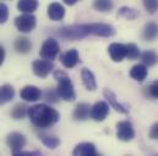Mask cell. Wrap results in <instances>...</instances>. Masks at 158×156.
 <instances>
[{"instance_id": "7", "label": "cell", "mask_w": 158, "mask_h": 156, "mask_svg": "<svg viewBox=\"0 0 158 156\" xmlns=\"http://www.w3.org/2000/svg\"><path fill=\"white\" fill-rule=\"evenodd\" d=\"M117 137L119 140L123 142H130L135 137V131L129 121H121L117 124Z\"/></svg>"}, {"instance_id": "13", "label": "cell", "mask_w": 158, "mask_h": 156, "mask_svg": "<svg viewBox=\"0 0 158 156\" xmlns=\"http://www.w3.org/2000/svg\"><path fill=\"white\" fill-rule=\"evenodd\" d=\"M73 156H98L94 144L92 143H80L75 146Z\"/></svg>"}, {"instance_id": "35", "label": "cell", "mask_w": 158, "mask_h": 156, "mask_svg": "<svg viewBox=\"0 0 158 156\" xmlns=\"http://www.w3.org/2000/svg\"><path fill=\"white\" fill-rule=\"evenodd\" d=\"M150 138L155 139V140H158V122L151 127V129H150Z\"/></svg>"}, {"instance_id": "21", "label": "cell", "mask_w": 158, "mask_h": 156, "mask_svg": "<svg viewBox=\"0 0 158 156\" xmlns=\"http://www.w3.org/2000/svg\"><path fill=\"white\" fill-rule=\"evenodd\" d=\"M130 77L137 82H142L145 78L147 77V67L142 64L135 65L131 70H130Z\"/></svg>"}, {"instance_id": "38", "label": "cell", "mask_w": 158, "mask_h": 156, "mask_svg": "<svg viewBox=\"0 0 158 156\" xmlns=\"http://www.w3.org/2000/svg\"><path fill=\"white\" fill-rule=\"evenodd\" d=\"M153 156H158V155H153Z\"/></svg>"}, {"instance_id": "28", "label": "cell", "mask_w": 158, "mask_h": 156, "mask_svg": "<svg viewBox=\"0 0 158 156\" xmlns=\"http://www.w3.org/2000/svg\"><path fill=\"white\" fill-rule=\"evenodd\" d=\"M93 7L97 11H102V12H107L109 10L113 9V2L109 0H96L93 2Z\"/></svg>"}, {"instance_id": "17", "label": "cell", "mask_w": 158, "mask_h": 156, "mask_svg": "<svg viewBox=\"0 0 158 156\" xmlns=\"http://www.w3.org/2000/svg\"><path fill=\"white\" fill-rule=\"evenodd\" d=\"M103 94H104L106 99L108 100L109 105H110L115 111H118V112H120V114H127V110L119 103L118 100H117L115 94H114L110 89H104V90H103Z\"/></svg>"}, {"instance_id": "11", "label": "cell", "mask_w": 158, "mask_h": 156, "mask_svg": "<svg viewBox=\"0 0 158 156\" xmlns=\"http://www.w3.org/2000/svg\"><path fill=\"white\" fill-rule=\"evenodd\" d=\"M108 53H109V55L114 62H120L126 57V54H127L126 45L120 44V43H113L109 45Z\"/></svg>"}, {"instance_id": "26", "label": "cell", "mask_w": 158, "mask_h": 156, "mask_svg": "<svg viewBox=\"0 0 158 156\" xmlns=\"http://www.w3.org/2000/svg\"><path fill=\"white\" fill-rule=\"evenodd\" d=\"M28 114V107L23 104H17L15 105V107L11 111V116L15 119H22L23 117Z\"/></svg>"}, {"instance_id": "33", "label": "cell", "mask_w": 158, "mask_h": 156, "mask_svg": "<svg viewBox=\"0 0 158 156\" xmlns=\"http://www.w3.org/2000/svg\"><path fill=\"white\" fill-rule=\"evenodd\" d=\"M12 156H43L40 151H19V153H14Z\"/></svg>"}, {"instance_id": "16", "label": "cell", "mask_w": 158, "mask_h": 156, "mask_svg": "<svg viewBox=\"0 0 158 156\" xmlns=\"http://www.w3.org/2000/svg\"><path fill=\"white\" fill-rule=\"evenodd\" d=\"M81 78H82V83L86 87L87 90H96L97 89V82H96V77L93 75V72L88 68H82L81 71Z\"/></svg>"}, {"instance_id": "18", "label": "cell", "mask_w": 158, "mask_h": 156, "mask_svg": "<svg viewBox=\"0 0 158 156\" xmlns=\"http://www.w3.org/2000/svg\"><path fill=\"white\" fill-rule=\"evenodd\" d=\"M91 116V106L86 103H80L76 105L75 111H74V118L79 121H85Z\"/></svg>"}, {"instance_id": "29", "label": "cell", "mask_w": 158, "mask_h": 156, "mask_svg": "<svg viewBox=\"0 0 158 156\" xmlns=\"http://www.w3.org/2000/svg\"><path fill=\"white\" fill-rule=\"evenodd\" d=\"M126 51H127L126 57L129 60H135V59H137L140 56V49H139V46L136 44H132V43L127 44L126 45Z\"/></svg>"}, {"instance_id": "4", "label": "cell", "mask_w": 158, "mask_h": 156, "mask_svg": "<svg viewBox=\"0 0 158 156\" xmlns=\"http://www.w3.org/2000/svg\"><path fill=\"white\" fill-rule=\"evenodd\" d=\"M59 53H60L59 43L54 38H49L43 43V45L40 48V55L43 60L52 61V60H54L59 55Z\"/></svg>"}, {"instance_id": "25", "label": "cell", "mask_w": 158, "mask_h": 156, "mask_svg": "<svg viewBox=\"0 0 158 156\" xmlns=\"http://www.w3.org/2000/svg\"><path fill=\"white\" fill-rule=\"evenodd\" d=\"M141 60L145 64V66H153L158 62V55L153 50H147L145 53H142L141 55Z\"/></svg>"}, {"instance_id": "24", "label": "cell", "mask_w": 158, "mask_h": 156, "mask_svg": "<svg viewBox=\"0 0 158 156\" xmlns=\"http://www.w3.org/2000/svg\"><path fill=\"white\" fill-rule=\"evenodd\" d=\"M40 139L42 140V143L49 148V149H56L60 145V140L59 138H56L55 135H50V134H40Z\"/></svg>"}, {"instance_id": "14", "label": "cell", "mask_w": 158, "mask_h": 156, "mask_svg": "<svg viewBox=\"0 0 158 156\" xmlns=\"http://www.w3.org/2000/svg\"><path fill=\"white\" fill-rule=\"evenodd\" d=\"M61 60V64L64 65V67L66 68H73L75 67L80 61V57H79V53L76 49H70L68 50L66 53H64L60 57Z\"/></svg>"}, {"instance_id": "31", "label": "cell", "mask_w": 158, "mask_h": 156, "mask_svg": "<svg viewBox=\"0 0 158 156\" xmlns=\"http://www.w3.org/2000/svg\"><path fill=\"white\" fill-rule=\"evenodd\" d=\"M9 18V9L6 4L0 1V23H5Z\"/></svg>"}, {"instance_id": "37", "label": "cell", "mask_w": 158, "mask_h": 156, "mask_svg": "<svg viewBox=\"0 0 158 156\" xmlns=\"http://www.w3.org/2000/svg\"><path fill=\"white\" fill-rule=\"evenodd\" d=\"M65 1V4H68V5H74L75 2H76V0H64Z\"/></svg>"}, {"instance_id": "20", "label": "cell", "mask_w": 158, "mask_h": 156, "mask_svg": "<svg viewBox=\"0 0 158 156\" xmlns=\"http://www.w3.org/2000/svg\"><path fill=\"white\" fill-rule=\"evenodd\" d=\"M15 96V89L10 84H4L0 87V105L11 101Z\"/></svg>"}, {"instance_id": "34", "label": "cell", "mask_w": 158, "mask_h": 156, "mask_svg": "<svg viewBox=\"0 0 158 156\" xmlns=\"http://www.w3.org/2000/svg\"><path fill=\"white\" fill-rule=\"evenodd\" d=\"M148 93H150L151 96H153V98L158 99V82L152 83V84L148 87Z\"/></svg>"}, {"instance_id": "2", "label": "cell", "mask_w": 158, "mask_h": 156, "mask_svg": "<svg viewBox=\"0 0 158 156\" xmlns=\"http://www.w3.org/2000/svg\"><path fill=\"white\" fill-rule=\"evenodd\" d=\"M54 77L58 80V87H56L58 96L65 101H74L76 98V94H75L74 84L70 77L63 71H56L54 73Z\"/></svg>"}, {"instance_id": "5", "label": "cell", "mask_w": 158, "mask_h": 156, "mask_svg": "<svg viewBox=\"0 0 158 156\" xmlns=\"http://www.w3.org/2000/svg\"><path fill=\"white\" fill-rule=\"evenodd\" d=\"M36 17L32 14H22L15 18L16 28L22 33H30L36 27Z\"/></svg>"}, {"instance_id": "8", "label": "cell", "mask_w": 158, "mask_h": 156, "mask_svg": "<svg viewBox=\"0 0 158 156\" xmlns=\"http://www.w3.org/2000/svg\"><path fill=\"white\" fill-rule=\"evenodd\" d=\"M6 142H7V145L10 146V149L12 150V154L21 151V149L26 145V138H25V135L21 134V133H17V132L10 133L7 135V138H6Z\"/></svg>"}, {"instance_id": "39", "label": "cell", "mask_w": 158, "mask_h": 156, "mask_svg": "<svg viewBox=\"0 0 158 156\" xmlns=\"http://www.w3.org/2000/svg\"><path fill=\"white\" fill-rule=\"evenodd\" d=\"M98 156H102V155H98Z\"/></svg>"}, {"instance_id": "9", "label": "cell", "mask_w": 158, "mask_h": 156, "mask_svg": "<svg viewBox=\"0 0 158 156\" xmlns=\"http://www.w3.org/2000/svg\"><path fill=\"white\" fill-rule=\"evenodd\" d=\"M108 114H109V106L104 101H98L91 107V118L97 122L104 121Z\"/></svg>"}, {"instance_id": "36", "label": "cell", "mask_w": 158, "mask_h": 156, "mask_svg": "<svg viewBox=\"0 0 158 156\" xmlns=\"http://www.w3.org/2000/svg\"><path fill=\"white\" fill-rule=\"evenodd\" d=\"M4 60H5V50L2 46H0V66L2 65Z\"/></svg>"}, {"instance_id": "32", "label": "cell", "mask_w": 158, "mask_h": 156, "mask_svg": "<svg viewBox=\"0 0 158 156\" xmlns=\"http://www.w3.org/2000/svg\"><path fill=\"white\" fill-rule=\"evenodd\" d=\"M45 98H47V100L55 103V101H56V99H58L59 96H58V93H56V90H53V89H48V90H47V93H45Z\"/></svg>"}, {"instance_id": "27", "label": "cell", "mask_w": 158, "mask_h": 156, "mask_svg": "<svg viewBox=\"0 0 158 156\" xmlns=\"http://www.w3.org/2000/svg\"><path fill=\"white\" fill-rule=\"evenodd\" d=\"M119 16L126 18V20H135L139 16V12L132 9V7H127V6H123L119 10Z\"/></svg>"}, {"instance_id": "12", "label": "cell", "mask_w": 158, "mask_h": 156, "mask_svg": "<svg viewBox=\"0 0 158 156\" xmlns=\"http://www.w3.org/2000/svg\"><path fill=\"white\" fill-rule=\"evenodd\" d=\"M20 95L25 101H37L42 96V92L36 85H26L21 89Z\"/></svg>"}, {"instance_id": "30", "label": "cell", "mask_w": 158, "mask_h": 156, "mask_svg": "<svg viewBox=\"0 0 158 156\" xmlns=\"http://www.w3.org/2000/svg\"><path fill=\"white\" fill-rule=\"evenodd\" d=\"M143 6L146 7V10L150 14H155L158 10V1L157 0H145L143 1Z\"/></svg>"}, {"instance_id": "23", "label": "cell", "mask_w": 158, "mask_h": 156, "mask_svg": "<svg viewBox=\"0 0 158 156\" xmlns=\"http://www.w3.org/2000/svg\"><path fill=\"white\" fill-rule=\"evenodd\" d=\"M31 48H32V44H31L30 39L26 37H20L15 41V49L17 50V53L27 54L31 50Z\"/></svg>"}, {"instance_id": "1", "label": "cell", "mask_w": 158, "mask_h": 156, "mask_svg": "<svg viewBox=\"0 0 158 156\" xmlns=\"http://www.w3.org/2000/svg\"><path fill=\"white\" fill-rule=\"evenodd\" d=\"M28 117L31 122L38 128H47L56 123L60 118V115L53 107L45 104H37L28 107Z\"/></svg>"}, {"instance_id": "6", "label": "cell", "mask_w": 158, "mask_h": 156, "mask_svg": "<svg viewBox=\"0 0 158 156\" xmlns=\"http://www.w3.org/2000/svg\"><path fill=\"white\" fill-rule=\"evenodd\" d=\"M87 28L89 34L98 37H113L115 34V28L107 23H88Z\"/></svg>"}, {"instance_id": "10", "label": "cell", "mask_w": 158, "mask_h": 156, "mask_svg": "<svg viewBox=\"0 0 158 156\" xmlns=\"http://www.w3.org/2000/svg\"><path fill=\"white\" fill-rule=\"evenodd\" d=\"M53 62L47 60H36L32 64V70L36 76L40 78H45L53 70Z\"/></svg>"}, {"instance_id": "3", "label": "cell", "mask_w": 158, "mask_h": 156, "mask_svg": "<svg viewBox=\"0 0 158 156\" xmlns=\"http://www.w3.org/2000/svg\"><path fill=\"white\" fill-rule=\"evenodd\" d=\"M89 34L87 25H73V26H66L60 29V36L65 39L70 40H79Z\"/></svg>"}, {"instance_id": "22", "label": "cell", "mask_w": 158, "mask_h": 156, "mask_svg": "<svg viewBox=\"0 0 158 156\" xmlns=\"http://www.w3.org/2000/svg\"><path fill=\"white\" fill-rule=\"evenodd\" d=\"M38 7L37 0H20L17 2V9L23 14H32Z\"/></svg>"}, {"instance_id": "15", "label": "cell", "mask_w": 158, "mask_h": 156, "mask_svg": "<svg viewBox=\"0 0 158 156\" xmlns=\"http://www.w3.org/2000/svg\"><path fill=\"white\" fill-rule=\"evenodd\" d=\"M65 16V9L60 2H52L48 6V17L52 21H60Z\"/></svg>"}, {"instance_id": "19", "label": "cell", "mask_w": 158, "mask_h": 156, "mask_svg": "<svg viewBox=\"0 0 158 156\" xmlns=\"http://www.w3.org/2000/svg\"><path fill=\"white\" fill-rule=\"evenodd\" d=\"M158 37V26L155 22L146 23L143 31H142V38L147 41H152Z\"/></svg>"}]
</instances>
